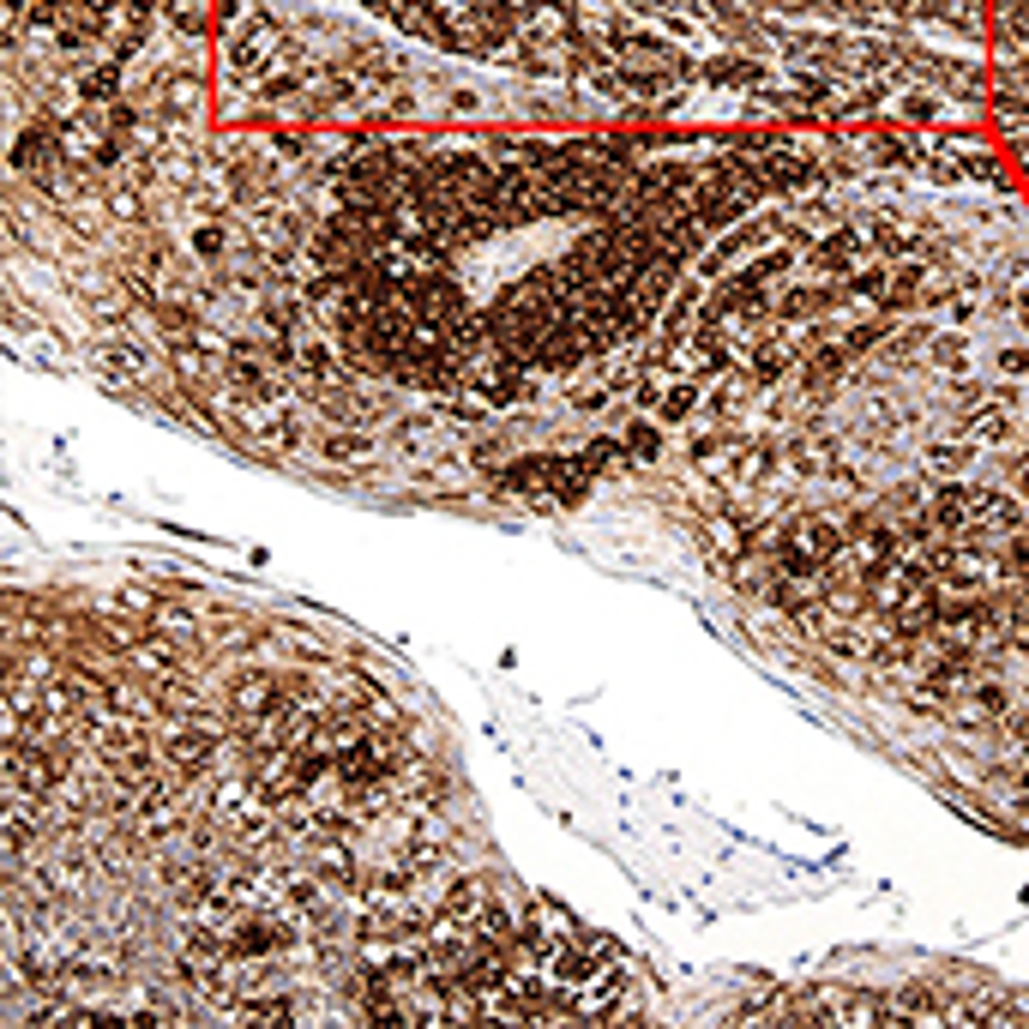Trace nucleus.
Listing matches in <instances>:
<instances>
[{
    "label": "nucleus",
    "mask_w": 1029,
    "mask_h": 1029,
    "mask_svg": "<svg viewBox=\"0 0 1029 1029\" xmlns=\"http://www.w3.org/2000/svg\"><path fill=\"white\" fill-rule=\"evenodd\" d=\"M0 1023H663L362 626L175 555L7 578Z\"/></svg>",
    "instance_id": "f257e3e1"
},
{
    "label": "nucleus",
    "mask_w": 1029,
    "mask_h": 1029,
    "mask_svg": "<svg viewBox=\"0 0 1029 1029\" xmlns=\"http://www.w3.org/2000/svg\"><path fill=\"white\" fill-rule=\"evenodd\" d=\"M560 530L1029 849V187L1006 145L801 127Z\"/></svg>",
    "instance_id": "f03ea898"
},
{
    "label": "nucleus",
    "mask_w": 1029,
    "mask_h": 1029,
    "mask_svg": "<svg viewBox=\"0 0 1029 1029\" xmlns=\"http://www.w3.org/2000/svg\"><path fill=\"white\" fill-rule=\"evenodd\" d=\"M994 0H217L223 127H987Z\"/></svg>",
    "instance_id": "7ed1b4c3"
},
{
    "label": "nucleus",
    "mask_w": 1029,
    "mask_h": 1029,
    "mask_svg": "<svg viewBox=\"0 0 1029 1029\" xmlns=\"http://www.w3.org/2000/svg\"><path fill=\"white\" fill-rule=\"evenodd\" d=\"M994 109L1029 127V0H994V55H987Z\"/></svg>",
    "instance_id": "20e7f679"
}]
</instances>
